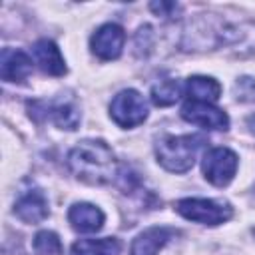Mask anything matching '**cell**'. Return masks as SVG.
I'll return each instance as SVG.
<instances>
[{
	"label": "cell",
	"mask_w": 255,
	"mask_h": 255,
	"mask_svg": "<svg viewBox=\"0 0 255 255\" xmlns=\"http://www.w3.org/2000/svg\"><path fill=\"white\" fill-rule=\"evenodd\" d=\"M185 94L191 102L201 104H213L221 96V84L207 76H191L185 84Z\"/></svg>",
	"instance_id": "4fadbf2b"
},
{
	"label": "cell",
	"mask_w": 255,
	"mask_h": 255,
	"mask_svg": "<svg viewBox=\"0 0 255 255\" xmlns=\"http://www.w3.org/2000/svg\"><path fill=\"white\" fill-rule=\"evenodd\" d=\"M32 74V58L14 48H4L0 56V76L6 82H24Z\"/></svg>",
	"instance_id": "ba28073f"
},
{
	"label": "cell",
	"mask_w": 255,
	"mask_h": 255,
	"mask_svg": "<svg viewBox=\"0 0 255 255\" xmlns=\"http://www.w3.org/2000/svg\"><path fill=\"white\" fill-rule=\"evenodd\" d=\"M203 143H205V139L195 133L163 135L155 143V155H157V161L167 171L183 173V171L191 169V165L197 157V151L201 149Z\"/></svg>",
	"instance_id": "7a4b0ae2"
},
{
	"label": "cell",
	"mask_w": 255,
	"mask_h": 255,
	"mask_svg": "<svg viewBox=\"0 0 255 255\" xmlns=\"http://www.w3.org/2000/svg\"><path fill=\"white\" fill-rule=\"evenodd\" d=\"M70 171L90 185H106L118 173V161L110 145L102 139H84L68 153Z\"/></svg>",
	"instance_id": "6da1fadb"
},
{
	"label": "cell",
	"mask_w": 255,
	"mask_h": 255,
	"mask_svg": "<svg viewBox=\"0 0 255 255\" xmlns=\"http://www.w3.org/2000/svg\"><path fill=\"white\" fill-rule=\"evenodd\" d=\"M14 213L24 223H40L48 217V201L42 191L30 189L18 197V201L14 203Z\"/></svg>",
	"instance_id": "9c48e42d"
},
{
	"label": "cell",
	"mask_w": 255,
	"mask_h": 255,
	"mask_svg": "<svg viewBox=\"0 0 255 255\" xmlns=\"http://www.w3.org/2000/svg\"><path fill=\"white\" fill-rule=\"evenodd\" d=\"M32 54H34V60L42 68L44 74H50V76H64L66 74V62L60 54V48L52 40H46V38L38 40L32 46Z\"/></svg>",
	"instance_id": "30bf717a"
},
{
	"label": "cell",
	"mask_w": 255,
	"mask_h": 255,
	"mask_svg": "<svg viewBox=\"0 0 255 255\" xmlns=\"http://www.w3.org/2000/svg\"><path fill=\"white\" fill-rule=\"evenodd\" d=\"M177 231L171 227H149L141 231L129 249V255H157V251L175 235Z\"/></svg>",
	"instance_id": "8fae6325"
},
{
	"label": "cell",
	"mask_w": 255,
	"mask_h": 255,
	"mask_svg": "<svg viewBox=\"0 0 255 255\" xmlns=\"http://www.w3.org/2000/svg\"><path fill=\"white\" fill-rule=\"evenodd\" d=\"M253 129H255V128H253Z\"/></svg>",
	"instance_id": "d6986e66"
},
{
	"label": "cell",
	"mask_w": 255,
	"mask_h": 255,
	"mask_svg": "<svg viewBox=\"0 0 255 255\" xmlns=\"http://www.w3.org/2000/svg\"><path fill=\"white\" fill-rule=\"evenodd\" d=\"M175 211L195 223L203 225H219L231 219L233 211L227 203H219L213 199H201V197H185L175 203Z\"/></svg>",
	"instance_id": "3957f363"
},
{
	"label": "cell",
	"mask_w": 255,
	"mask_h": 255,
	"mask_svg": "<svg viewBox=\"0 0 255 255\" xmlns=\"http://www.w3.org/2000/svg\"><path fill=\"white\" fill-rule=\"evenodd\" d=\"M52 120L58 128H64V129H76L78 124H80V112L74 104H68V102H62L58 106L52 108Z\"/></svg>",
	"instance_id": "2e32d148"
},
{
	"label": "cell",
	"mask_w": 255,
	"mask_h": 255,
	"mask_svg": "<svg viewBox=\"0 0 255 255\" xmlns=\"http://www.w3.org/2000/svg\"><path fill=\"white\" fill-rule=\"evenodd\" d=\"M179 84L177 80H163V82H157L153 88H151V102L155 106H171L177 102L179 98Z\"/></svg>",
	"instance_id": "9a60e30c"
},
{
	"label": "cell",
	"mask_w": 255,
	"mask_h": 255,
	"mask_svg": "<svg viewBox=\"0 0 255 255\" xmlns=\"http://www.w3.org/2000/svg\"><path fill=\"white\" fill-rule=\"evenodd\" d=\"M149 8L155 12V14H159V16H167V12L169 10H175V4L173 2H151L149 4Z\"/></svg>",
	"instance_id": "ac0fdd59"
},
{
	"label": "cell",
	"mask_w": 255,
	"mask_h": 255,
	"mask_svg": "<svg viewBox=\"0 0 255 255\" xmlns=\"http://www.w3.org/2000/svg\"><path fill=\"white\" fill-rule=\"evenodd\" d=\"M181 118L185 122H191L205 129H227L229 128L227 114L219 108H213L211 104H201V102L189 100L181 108Z\"/></svg>",
	"instance_id": "52a82bcc"
},
{
	"label": "cell",
	"mask_w": 255,
	"mask_h": 255,
	"mask_svg": "<svg viewBox=\"0 0 255 255\" xmlns=\"http://www.w3.org/2000/svg\"><path fill=\"white\" fill-rule=\"evenodd\" d=\"M203 175L209 183L217 187H225L231 183L237 171V155L227 147H211L201 161Z\"/></svg>",
	"instance_id": "5b68a950"
},
{
	"label": "cell",
	"mask_w": 255,
	"mask_h": 255,
	"mask_svg": "<svg viewBox=\"0 0 255 255\" xmlns=\"http://www.w3.org/2000/svg\"><path fill=\"white\" fill-rule=\"evenodd\" d=\"M68 219L76 231L92 233V231L102 229L106 217H104L102 209L92 205V203H74L68 211Z\"/></svg>",
	"instance_id": "7c38bea8"
},
{
	"label": "cell",
	"mask_w": 255,
	"mask_h": 255,
	"mask_svg": "<svg viewBox=\"0 0 255 255\" xmlns=\"http://www.w3.org/2000/svg\"><path fill=\"white\" fill-rule=\"evenodd\" d=\"M32 245L36 255H62V241L54 231H38Z\"/></svg>",
	"instance_id": "e0dca14e"
},
{
	"label": "cell",
	"mask_w": 255,
	"mask_h": 255,
	"mask_svg": "<svg viewBox=\"0 0 255 255\" xmlns=\"http://www.w3.org/2000/svg\"><path fill=\"white\" fill-rule=\"evenodd\" d=\"M124 42H126V34L122 30V26L104 24L92 34L90 48L100 60H116L122 54Z\"/></svg>",
	"instance_id": "8992f818"
},
{
	"label": "cell",
	"mask_w": 255,
	"mask_h": 255,
	"mask_svg": "<svg viewBox=\"0 0 255 255\" xmlns=\"http://www.w3.org/2000/svg\"><path fill=\"white\" fill-rule=\"evenodd\" d=\"M110 116L120 128H133L147 118V104L139 92L122 90L110 104Z\"/></svg>",
	"instance_id": "277c9868"
},
{
	"label": "cell",
	"mask_w": 255,
	"mask_h": 255,
	"mask_svg": "<svg viewBox=\"0 0 255 255\" xmlns=\"http://www.w3.org/2000/svg\"><path fill=\"white\" fill-rule=\"evenodd\" d=\"M122 243L116 237L102 239H80L72 245V255H120Z\"/></svg>",
	"instance_id": "5bb4252c"
}]
</instances>
